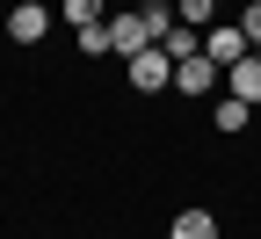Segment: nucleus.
Returning <instances> with one entry per match:
<instances>
[{"label": "nucleus", "instance_id": "obj_4", "mask_svg": "<svg viewBox=\"0 0 261 239\" xmlns=\"http://www.w3.org/2000/svg\"><path fill=\"white\" fill-rule=\"evenodd\" d=\"M145 44H152L145 8H123V15H109V58H130V51H145Z\"/></svg>", "mask_w": 261, "mask_h": 239}, {"label": "nucleus", "instance_id": "obj_2", "mask_svg": "<svg viewBox=\"0 0 261 239\" xmlns=\"http://www.w3.org/2000/svg\"><path fill=\"white\" fill-rule=\"evenodd\" d=\"M0 29H8L15 44H44V37H51V8H44V0H15Z\"/></svg>", "mask_w": 261, "mask_h": 239}, {"label": "nucleus", "instance_id": "obj_11", "mask_svg": "<svg viewBox=\"0 0 261 239\" xmlns=\"http://www.w3.org/2000/svg\"><path fill=\"white\" fill-rule=\"evenodd\" d=\"M174 15H181L189 29H211V22H218V0H174Z\"/></svg>", "mask_w": 261, "mask_h": 239}, {"label": "nucleus", "instance_id": "obj_7", "mask_svg": "<svg viewBox=\"0 0 261 239\" xmlns=\"http://www.w3.org/2000/svg\"><path fill=\"white\" fill-rule=\"evenodd\" d=\"M211 123H218V130H247V123H254V101H240V94H218Z\"/></svg>", "mask_w": 261, "mask_h": 239}, {"label": "nucleus", "instance_id": "obj_12", "mask_svg": "<svg viewBox=\"0 0 261 239\" xmlns=\"http://www.w3.org/2000/svg\"><path fill=\"white\" fill-rule=\"evenodd\" d=\"M58 15L73 29H87V22H102V0H58Z\"/></svg>", "mask_w": 261, "mask_h": 239}, {"label": "nucleus", "instance_id": "obj_10", "mask_svg": "<svg viewBox=\"0 0 261 239\" xmlns=\"http://www.w3.org/2000/svg\"><path fill=\"white\" fill-rule=\"evenodd\" d=\"M138 8H145V29H152V44H160V37H167V29L181 22V15H174V0H138Z\"/></svg>", "mask_w": 261, "mask_h": 239}, {"label": "nucleus", "instance_id": "obj_13", "mask_svg": "<svg viewBox=\"0 0 261 239\" xmlns=\"http://www.w3.org/2000/svg\"><path fill=\"white\" fill-rule=\"evenodd\" d=\"M80 51H87V58H109V15L80 29Z\"/></svg>", "mask_w": 261, "mask_h": 239}, {"label": "nucleus", "instance_id": "obj_3", "mask_svg": "<svg viewBox=\"0 0 261 239\" xmlns=\"http://www.w3.org/2000/svg\"><path fill=\"white\" fill-rule=\"evenodd\" d=\"M247 51H254V44H247L240 22H211V29H203V58H218V73H225V65H240Z\"/></svg>", "mask_w": 261, "mask_h": 239}, {"label": "nucleus", "instance_id": "obj_5", "mask_svg": "<svg viewBox=\"0 0 261 239\" xmlns=\"http://www.w3.org/2000/svg\"><path fill=\"white\" fill-rule=\"evenodd\" d=\"M218 87V58H174V94H211Z\"/></svg>", "mask_w": 261, "mask_h": 239}, {"label": "nucleus", "instance_id": "obj_8", "mask_svg": "<svg viewBox=\"0 0 261 239\" xmlns=\"http://www.w3.org/2000/svg\"><path fill=\"white\" fill-rule=\"evenodd\" d=\"M167 239H218V218H211V210H181V218L167 225Z\"/></svg>", "mask_w": 261, "mask_h": 239}, {"label": "nucleus", "instance_id": "obj_14", "mask_svg": "<svg viewBox=\"0 0 261 239\" xmlns=\"http://www.w3.org/2000/svg\"><path fill=\"white\" fill-rule=\"evenodd\" d=\"M240 29H247V44L261 51V0H247V8H240Z\"/></svg>", "mask_w": 261, "mask_h": 239}, {"label": "nucleus", "instance_id": "obj_9", "mask_svg": "<svg viewBox=\"0 0 261 239\" xmlns=\"http://www.w3.org/2000/svg\"><path fill=\"white\" fill-rule=\"evenodd\" d=\"M160 44H167V58H196V51H203V29H189V22H174V29H167V37H160Z\"/></svg>", "mask_w": 261, "mask_h": 239}, {"label": "nucleus", "instance_id": "obj_1", "mask_svg": "<svg viewBox=\"0 0 261 239\" xmlns=\"http://www.w3.org/2000/svg\"><path fill=\"white\" fill-rule=\"evenodd\" d=\"M130 87H138V94H160V87H174V58H167V44H145V51H130Z\"/></svg>", "mask_w": 261, "mask_h": 239}, {"label": "nucleus", "instance_id": "obj_6", "mask_svg": "<svg viewBox=\"0 0 261 239\" xmlns=\"http://www.w3.org/2000/svg\"><path fill=\"white\" fill-rule=\"evenodd\" d=\"M225 94H240V101L261 109V51H247L240 65H225Z\"/></svg>", "mask_w": 261, "mask_h": 239}]
</instances>
